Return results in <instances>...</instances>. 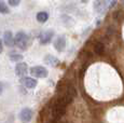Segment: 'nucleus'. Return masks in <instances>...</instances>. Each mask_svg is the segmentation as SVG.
<instances>
[{"mask_svg": "<svg viewBox=\"0 0 124 123\" xmlns=\"http://www.w3.org/2000/svg\"><path fill=\"white\" fill-rule=\"evenodd\" d=\"M66 107H67V103L64 100V98L63 97L57 98V100L55 101V104H54V106H53V110H52L53 111L52 113H53L54 120L61 119V118L65 115Z\"/></svg>", "mask_w": 124, "mask_h": 123, "instance_id": "f257e3e1", "label": "nucleus"}, {"mask_svg": "<svg viewBox=\"0 0 124 123\" xmlns=\"http://www.w3.org/2000/svg\"><path fill=\"white\" fill-rule=\"evenodd\" d=\"M15 46L21 50H27L28 44H29V37L27 36V34H25L24 31H18L16 32L15 37Z\"/></svg>", "mask_w": 124, "mask_h": 123, "instance_id": "f03ea898", "label": "nucleus"}, {"mask_svg": "<svg viewBox=\"0 0 124 123\" xmlns=\"http://www.w3.org/2000/svg\"><path fill=\"white\" fill-rule=\"evenodd\" d=\"M30 75L35 78H46L49 75L47 69L43 66H35L30 68Z\"/></svg>", "mask_w": 124, "mask_h": 123, "instance_id": "7ed1b4c3", "label": "nucleus"}, {"mask_svg": "<svg viewBox=\"0 0 124 123\" xmlns=\"http://www.w3.org/2000/svg\"><path fill=\"white\" fill-rule=\"evenodd\" d=\"M54 36V31L52 29L49 30H43V31L40 32L39 35V41L41 44H47L51 42V40L53 39Z\"/></svg>", "mask_w": 124, "mask_h": 123, "instance_id": "20e7f679", "label": "nucleus"}, {"mask_svg": "<svg viewBox=\"0 0 124 123\" xmlns=\"http://www.w3.org/2000/svg\"><path fill=\"white\" fill-rule=\"evenodd\" d=\"M20 120L23 123H27L32 119V110L30 108H23L20 112Z\"/></svg>", "mask_w": 124, "mask_h": 123, "instance_id": "39448f33", "label": "nucleus"}, {"mask_svg": "<svg viewBox=\"0 0 124 123\" xmlns=\"http://www.w3.org/2000/svg\"><path fill=\"white\" fill-rule=\"evenodd\" d=\"M27 71H28V66L26 63H18L15 66V74L18 77L24 78L27 75Z\"/></svg>", "mask_w": 124, "mask_h": 123, "instance_id": "423d86ee", "label": "nucleus"}, {"mask_svg": "<svg viewBox=\"0 0 124 123\" xmlns=\"http://www.w3.org/2000/svg\"><path fill=\"white\" fill-rule=\"evenodd\" d=\"M54 48L56 49V51L63 52L66 48V38L64 36H59L54 42Z\"/></svg>", "mask_w": 124, "mask_h": 123, "instance_id": "0eeeda50", "label": "nucleus"}, {"mask_svg": "<svg viewBox=\"0 0 124 123\" xmlns=\"http://www.w3.org/2000/svg\"><path fill=\"white\" fill-rule=\"evenodd\" d=\"M3 42L7 46H10V48L15 44V40H14L13 34H12L10 30H7L3 34Z\"/></svg>", "mask_w": 124, "mask_h": 123, "instance_id": "6e6552de", "label": "nucleus"}, {"mask_svg": "<svg viewBox=\"0 0 124 123\" xmlns=\"http://www.w3.org/2000/svg\"><path fill=\"white\" fill-rule=\"evenodd\" d=\"M22 83L28 89H34V87L37 86L38 81L32 77H24L22 79Z\"/></svg>", "mask_w": 124, "mask_h": 123, "instance_id": "1a4fd4ad", "label": "nucleus"}, {"mask_svg": "<svg viewBox=\"0 0 124 123\" xmlns=\"http://www.w3.org/2000/svg\"><path fill=\"white\" fill-rule=\"evenodd\" d=\"M107 4H108V0H96L94 2V9L98 13H101L106 10Z\"/></svg>", "mask_w": 124, "mask_h": 123, "instance_id": "9d476101", "label": "nucleus"}, {"mask_svg": "<svg viewBox=\"0 0 124 123\" xmlns=\"http://www.w3.org/2000/svg\"><path fill=\"white\" fill-rule=\"evenodd\" d=\"M44 63L47 64V65H50V66H52V67H57V66L59 65V61L53 55H46L45 56Z\"/></svg>", "mask_w": 124, "mask_h": 123, "instance_id": "9b49d317", "label": "nucleus"}, {"mask_svg": "<svg viewBox=\"0 0 124 123\" xmlns=\"http://www.w3.org/2000/svg\"><path fill=\"white\" fill-rule=\"evenodd\" d=\"M36 18L39 23H45L49 20V13L45 12V11H41V12H38L36 15Z\"/></svg>", "mask_w": 124, "mask_h": 123, "instance_id": "f8f14e48", "label": "nucleus"}, {"mask_svg": "<svg viewBox=\"0 0 124 123\" xmlns=\"http://www.w3.org/2000/svg\"><path fill=\"white\" fill-rule=\"evenodd\" d=\"M94 51H95L96 54L101 55V54L105 52V46L101 43V42H96L95 46H94Z\"/></svg>", "mask_w": 124, "mask_h": 123, "instance_id": "ddd939ff", "label": "nucleus"}, {"mask_svg": "<svg viewBox=\"0 0 124 123\" xmlns=\"http://www.w3.org/2000/svg\"><path fill=\"white\" fill-rule=\"evenodd\" d=\"M9 57L12 62H20L23 60V55L20 53H16V52H11L9 53Z\"/></svg>", "mask_w": 124, "mask_h": 123, "instance_id": "4468645a", "label": "nucleus"}, {"mask_svg": "<svg viewBox=\"0 0 124 123\" xmlns=\"http://www.w3.org/2000/svg\"><path fill=\"white\" fill-rule=\"evenodd\" d=\"M9 12H10V10H9L7 3L3 1V0H0V13L1 14H8Z\"/></svg>", "mask_w": 124, "mask_h": 123, "instance_id": "2eb2a0df", "label": "nucleus"}, {"mask_svg": "<svg viewBox=\"0 0 124 123\" xmlns=\"http://www.w3.org/2000/svg\"><path fill=\"white\" fill-rule=\"evenodd\" d=\"M21 1H22V0H8L9 4H10L11 7H17L18 4L21 3Z\"/></svg>", "mask_w": 124, "mask_h": 123, "instance_id": "dca6fc26", "label": "nucleus"}, {"mask_svg": "<svg viewBox=\"0 0 124 123\" xmlns=\"http://www.w3.org/2000/svg\"><path fill=\"white\" fill-rule=\"evenodd\" d=\"M122 15H123V12L122 11H116V13H114V18L116 20H121V17H122Z\"/></svg>", "mask_w": 124, "mask_h": 123, "instance_id": "f3484780", "label": "nucleus"}, {"mask_svg": "<svg viewBox=\"0 0 124 123\" xmlns=\"http://www.w3.org/2000/svg\"><path fill=\"white\" fill-rule=\"evenodd\" d=\"M2 49H3V46H2V41H1V39H0V53L2 52Z\"/></svg>", "mask_w": 124, "mask_h": 123, "instance_id": "a211bd4d", "label": "nucleus"}, {"mask_svg": "<svg viewBox=\"0 0 124 123\" xmlns=\"http://www.w3.org/2000/svg\"><path fill=\"white\" fill-rule=\"evenodd\" d=\"M2 91H3V86H2V84L0 83V94L2 93Z\"/></svg>", "mask_w": 124, "mask_h": 123, "instance_id": "6ab92c4d", "label": "nucleus"}, {"mask_svg": "<svg viewBox=\"0 0 124 123\" xmlns=\"http://www.w3.org/2000/svg\"><path fill=\"white\" fill-rule=\"evenodd\" d=\"M81 1H82V2H83V3H86V2H87V1H89V0H81Z\"/></svg>", "mask_w": 124, "mask_h": 123, "instance_id": "aec40b11", "label": "nucleus"}]
</instances>
